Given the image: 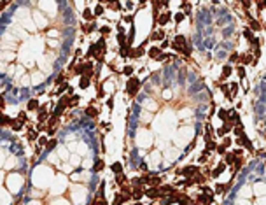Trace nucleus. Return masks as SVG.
I'll return each mask as SVG.
<instances>
[{"label": "nucleus", "mask_w": 266, "mask_h": 205, "mask_svg": "<svg viewBox=\"0 0 266 205\" xmlns=\"http://www.w3.org/2000/svg\"><path fill=\"white\" fill-rule=\"evenodd\" d=\"M46 147H47L49 151H51V149H54V147H56V139H51V140H47V145H46Z\"/></svg>", "instance_id": "50"}, {"label": "nucleus", "mask_w": 266, "mask_h": 205, "mask_svg": "<svg viewBox=\"0 0 266 205\" xmlns=\"http://www.w3.org/2000/svg\"><path fill=\"white\" fill-rule=\"evenodd\" d=\"M109 7L117 11V9H121V4H117V2H114V4H112V2H110V4H109Z\"/></svg>", "instance_id": "53"}, {"label": "nucleus", "mask_w": 266, "mask_h": 205, "mask_svg": "<svg viewBox=\"0 0 266 205\" xmlns=\"http://www.w3.org/2000/svg\"><path fill=\"white\" fill-rule=\"evenodd\" d=\"M205 161H207V156H203V154H201V156H200V163H205Z\"/></svg>", "instance_id": "62"}, {"label": "nucleus", "mask_w": 266, "mask_h": 205, "mask_svg": "<svg viewBox=\"0 0 266 205\" xmlns=\"http://www.w3.org/2000/svg\"><path fill=\"white\" fill-rule=\"evenodd\" d=\"M7 124H11V118L5 116V114H2L0 116V126H7Z\"/></svg>", "instance_id": "35"}, {"label": "nucleus", "mask_w": 266, "mask_h": 205, "mask_svg": "<svg viewBox=\"0 0 266 205\" xmlns=\"http://www.w3.org/2000/svg\"><path fill=\"white\" fill-rule=\"evenodd\" d=\"M247 28L252 32V33H254V32H261L263 30V23L257 21L256 18H249V26H247Z\"/></svg>", "instance_id": "6"}, {"label": "nucleus", "mask_w": 266, "mask_h": 205, "mask_svg": "<svg viewBox=\"0 0 266 205\" xmlns=\"http://www.w3.org/2000/svg\"><path fill=\"white\" fill-rule=\"evenodd\" d=\"M242 165H243V158L240 156V158H236V160H235V163L231 165V167H235V170H240V168H242Z\"/></svg>", "instance_id": "36"}, {"label": "nucleus", "mask_w": 266, "mask_h": 205, "mask_svg": "<svg viewBox=\"0 0 266 205\" xmlns=\"http://www.w3.org/2000/svg\"><path fill=\"white\" fill-rule=\"evenodd\" d=\"M133 70H135V67H133V65H126V67H123V75L131 77V75H133Z\"/></svg>", "instance_id": "29"}, {"label": "nucleus", "mask_w": 266, "mask_h": 205, "mask_svg": "<svg viewBox=\"0 0 266 205\" xmlns=\"http://www.w3.org/2000/svg\"><path fill=\"white\" fill-rule=\"evenodd\" d=\"M165 60H168V62H170V56H168V53H161V54L156 58V62H165Z\"/></svg>", "instance_id": "42"}, {"label": "nucleus", "mask_w": 266, "mask_h": 205, "mask_svg": "<svg viewBox=\"0 0 266 205\" xmlns=\"http://www.w3.org/2000/svg\"><path fill=\"white\" fill-rule=\"evenodd\" d=\"M117 42H119V47L124 46V44H126V35H124V33H119V35H117Z\"/></svg>", "instance_id": "44"}, {"label": "nucleus", "mask_w": 266, "mask_h": 205, "mask_svg": "<svg viewBox=\"0 0 266 205\" xmlns=\"http://www.w3.org/2000/svg\"><path fill=\"white\" fill-rule=\"evenodd\" d=\"M51 105H46L44 109H39V114H37V119H39V123H44L47 118H49V112L46 111V109H49Z\"/></svg>", "instance_id": "10"}, {"label": "nucleus", "mask_w": 266, "mask_h": 205, "mask_svg": "<svg viewBox=\"0 0 266 205\" xmlns=\"http://www.w3.org/2000/svg\"><path fill=\"white\" fill-rule=\"evenodd\" d=\"M250 5H252L250 2H242V7H243L245 11H249V7H250Z\"/></svg>", "instance_id": "56"}, {"label": "nucleus", "mask_w": 266, "mask_h": 205, "mask_svg": "<svg viewBox=\"0 0 266 205\" xmlns=\"http://www.w3.org/2000/svg\"><path fill=\"white\" fill-rule=\"evenodd\" d=\"M238 58H240V54H238L236 51L229 54V62H231V63H238Z\"/></svg>", "instance_id": "43"}, {"label": "nucleus", "mask_w": 266, "mask_h": 205, "mask_svg": "<svg viewBox=\"0 0 266 205\" xmlns=\"http://www.w3.org/2000/svg\"><path fill=\"white\" fill-rule=\"evenodd\" d=\"M5 5H7V2H0V11L4 9V7H5Z\"/></svg>", "instance_id": "63"}, {"label": "nucleus", "mask_w": 266, "mask_h": 205, "mask_svg": "<svg viewBox=\"0 0 266 205\" xmlns=\"http://www.w3.org/2000/svg\"><path fill=\"white\" fill-rule=\"evenodd\" d=\"M238 63L243 67V65H247V63H252V65H256V60L252 58V53H243V54H240V58H238ZM236 63V65H238Z\"/></svg>", "instance_id": "4"}, {"label": "nucleus", "mask_w": 266, "mask_h": 205, "mask_svg": "<svg viewBox=\"0 0 266 205\" xmlns=\"http://www.w3.org/2000/svg\"><path fill=\"white\" fill-rule=\"evenodd\" d=\"M172 20V14L170 12H159V16H158V20L156 23L159 25V26H165V25H168V21Z\"/></svg>", "instance_id": "7"}, {"label": "nucleus", "mask_w": 266, "mask_h": 205, "mask_svg": "<svg viewBox=\"0 0 266 205\" xmlns=\"http://www.w3.org/2000/svg\"><path fill=\"white\" fill-rule=\"evenodd\" d=\"M81 30L84 33H91L95 30V23H88V25H81Z\"/></svg>", "instance_id": "28"}, {"label": "nucleus", "mask_w": 266, "mask_h": 205, "mask_svg": "<svg viewBox=\"0 0 266 205\" xmlns=\"http://www.w3.org/2000/svg\"><path fill=\"white\" fill-rule=\"evenodd\" d=\"M147 184H151V188H159L161 186V177H158V175H151V179H149V182Z\"/></svg>", "instance_id": "20"}, {"label": "nucleus", "mask_w": 266, "mask_h": 205, "mask_svg": "<svg viewBox=\"0 0 266 205\" xmlns=\"http://www.w3.org/2000/svg\"><path fill=\"white\" fill-rule=\"evenodd\" d=\"M142 196H145V189H144L142 186H133L131 188V200L138 202Z\"/></svg>", "instance_id": "5"}, {"label": "nucleus", "mask_w": 266, "mask_h": 205, "mask_svg": "<svg viewBox=\"0 0 266 205\" xmlns=\"http://www.w3.org/2000/svg\"><path fill=\"white\" fill-rule=\"evenodd\" d=\"M140 86H142V82H140V79L138 77H135V75H131L128 81H126V86H124V90H126V93L130 95V96H135L137 93H138V90H140Z\"/></svg>", "instance_id": "1"}, {"label": "nucleus", "mask_w": 266, "mask_h": 205, "mask_svg": "<svg viewBox=\"0 0 266 205\" xmlns=\"http://www.w3.org/2000/svg\"><path fill=\"white\" fill-rule=\"evenodd\" d=\"M231 74H233V67H231V65H224V67H222V72H221V81L228 79Z\"/></svg>", "instance_id": "13"}, {"label": "nucleus", "mask_w": 266, "mask_h": 205, "mask_svg": "<svg viewBox=\"0 0 266 205\" xmlns=\"http://www.w3.org/2000/svg\"><path fill=\"white\" fill-rule=\"evenodd\" d=\"M147 41H165V32L163 30H158V32H153L151 37Z\"/></svg>", "instance_id": "15"}, {"label": "nucleus", "mask_w": 266, "mask_h": 205, "mask_svg": "<svg viewBox=\"0 0 266 205\" xmlns=\"http://www.w3.org/2000/svg\"><path fill=\"white\" fill-rule=\"evenodd\" d=\"M84 114H86L88 118H98L100 111H98L95 105H89V107H86V109H84Z\"/></svg>", "instance_id": "11"}, {"label": "nucleus", "mask_w": 266, "mask_h": 205, "mask_svg": "<svg viewBox=\"0 0 266 205\" xmlns=\"http://www.w3.org/2000/svg\"><path fill=\"white\" fill-rule=\"evenodd\" d=\"M130 54H131V46H126V44H124V46L119 47V56H121V58H128Z\"/></svg>", "instance_id": "16"}, {"label": "nucleus", "mask_w": 266, "mask_h": 205, "mask_svg": "<svg viewBox=\"0 0 266 205\" xmlns=\"http://www.w3.org/2000/svg\"><path fill=\"white\" fill-rule=\"evenodd\" d=\"M159 54H161V51H159V47H158V46H153V47L147 51V56H149L151 60H156Z\"/></svg>", "instance_id": "17"}, {"label": "nucleus", "mask_w": 266, "mask_h": 205, "mask_svg": "<svg viewBox=\"0 0 266 205\" xmlns=\"http://www.w3.org/2000/svg\"><path fill=\"white\" fill-rule=\"evenodd\" d=\"M124 21H128V23H131V21H133V16H124Z\"/></svg>", "instance_id": "61"}, {"label": "nucleus", "mask_w": 266, "mask_h": 205, "mask_svg": "<svg viewBox=\"0 0 266 205\" xmlns=\"http://www.w3.org/2000/svg\"><path fill=\"white\" fill-rule=\"evenodd\" d=\"M26 109H28V111H39V100H37V98H32V100H28V103H26Z\"/></svg>", "instance_id": "22"}, {"label": "nucleus", "mask_w": 266, "mask_h": 205, "mask_svg": "<svg viewBox=\"0 0 266 205\" xmlns=\"http://www.w3.org/2000/svg\"><path fill=\"white\" fill-rule=\"evenodd\" d=\"M144 54H145V49H144L142 46H138V47H131V54H130V58L138 60V58H142Z\"/></svg>", "instance_id": "9"}, {"label": "nucleus", "mask_w": 266, "mask_h": 205, "mask_svg": "<svg viewBox=\"0 0 266 205\" xmlns=\"http://www.w3.org/2000/svg\"><path fill=\"white\" fill-rule=\"evenodd\" d=\"M168 46H170V41H168V39H165V41L161 42V46H158V47H159V51L163 53L165 49H166V47H168Z\"/></svg>", "instance_id": "47"}, {"label": "nucleus", "mask_w": 266, "mask_h": 205, "mask_svg": "<svg viewBox=\"0 0 266 205\" xmlns=\"http://www.w3.org/2000/svg\"><path fill=\"white\" fill-rule=\"evenodd\" d=\"M236 74H238V77L242 79V81H245V67H242V65H236Z\"/></svg>", "instance_id": "25"}, {"label": "nucleus", "mask_w": 266, "mask_h": 205, "mask_svg": "<svg viewBox=\"0 0 266 205\" xmlns=\"http://www.w3.org/2000/svg\"><path fill=\"white\" fill-rule=\"evenodd\" d=\"M96 93H98V98H103V84L102 82H96Z\"/></svg>", "instance_id": "40"}, {"label": "nucleus", "mask_w": 266, "mask_h": 205, "mask_svg": "<svg viewBox=\"0 0 266 205\" xmlns=\"http://www.w3.org/2000/svg\"><path fill=\"white\" fill-rule=\"evenodd\" d=\"M215 151H217V154H221V156H224L226 154V149L221 145V144H217V147H215Z\"/></svg>", "instance_id": "52"}, {"label": "nucleus", "mask_w": 266, "mask_h": 205, "mask_svg": "<svg viewBox=\"0 0 266 205\" xmlns=\"http://www.w3.org/2000/svg\"><path fill=\"white\" fill-rule=\"evenodd\" d=\"M243 147H245L247 151H250V153H254V144L250 142V140H247V142L243 144Z\"/></svg>", "instance_id": "48"}, {"label": "nucleus", "mask_w": 266, "mask_h": 205, "mask_svg": "<svg viewBox=\"0 0 266 205\" xmlns=\"http://www.w3.org/2000/svg\"><path fill=\"white\" fill-rule=\"evenodd\" d=\"M184 18H186V16H184V12H177V14H175V23L179 25L180 21L184 20Z\"/></svg>", "instance_id": "51"}, {"label": "nucleus", "mask_w": 266, "mask_h": 205, "mask_svg": "<svg viewBox=\"0 0 266 205\" xmlns=\"http://www.w3.org/2000/svg\"><path fill=\"white\" fill-rule=\"evenodd\" d=\"M100 32H102L103 35H107V33L110 32V28H109V26H102V28H100Z\"/></svg>", "instance_id": "55"}, {"label": "nucleus", "mask_w": 266, "mask_h": 205, "mask_svg": "<svg viewBox=\"0 0 266 205\" xmlns=\"http://www.w3.org/2000/svg\"><path fill=\"white\" fill-rule=\"evenodd\" d=\"M110 168H112V172H114L116 175H117V174H123V163H119V161H116V163H114Z\"/></svg>", "instance_id": "24"}, {"label": "nucleus", "mask_w": 266, "mask_h": 205, "mask_svg": "<svg viewBox=\"0 0 266 205\" xmlns=\"http://www.w3.org/2000/svg\"><path fill=\"white\" fill-rule=\"evenodd\" d=\"M84 72H86V63H77V65H75V69L72 70V74H77V75H84Z\"/></svg>", "instance_id": "21"}, {"label": "nucleus", "mask_w": 266, "mask_h": 205, "mask_svg": "<svg viewBox=\"0 0 266 205\" xmlns=\"http://www.w3.org/2000/svg\"><path fill=\"white\" fill-rule=\"evenodd\" d=\"M102 14H103V7H102V5H96L95 11H93V16H95V18H98V16H102Z\"/></svg>", "instance_id": "39"}, {"label": "nucleus", "mask_w": 266, "mask_h": 205, "mask_svg": "<svg viewBox=\"0 0 266 205\" xmlns=\"http://www.w3.org/2000/svg\"><path fill=\"white\" fill-rule=\"evenodd\" d=\"M117 32H119V33H124V26H123V23H117Z\"/></svg>", "instance_id": "57"}, {"label": "nucleus", "mask_w": 266, "mask_h": 205, "mask_svg": "<svg viewBox=\"0 0 266 205\" xmlns=\"http://www.w3.org/2000/svg\"><path fill=\"white\" fill-rule=\"evenodd\" d=\"M26 139H28V140H35V139H39V135H37V132H35V130H28Z\"/></svg>", "instance_id": "38"}, {"label": "nucleus", "mask_w": 266, "mask_h": 205, "mask_svg": "<svg viewBox=\"0 0 266 205\" xmlns=\"http://www.w3.org/2000/svg\"><path fill=\"white\" fill-rule=\"evenodd\" d=\"M103 168H105L103 160H96V163H95V167H93V170H95V172H102Z\"/></svg>", "instance_id": "31"}, {"label": "nucleus", "mask_w": 266, "mask_h": 205, "mask_svg": "<svg viewBox=\"0 0 266 205\" xmlns=\"http://www.w3.org/2000/svg\"><path fill=\"white\" fill-rule=\"evenodd\" d=\"M224 168H226L224 163H219V165L214 168V170H210V177H219V175L224 172Z\"/></svg>", "instance_id": "14"}, {"label": "nucleus", "mask_w": 266, "mask_h": 205, "mask_svg": "<svg viewBox=\"0 0 266 205\" xmlns=\"http://www.w3.org/2000/svg\"><path fill=\"white\" fill-rule=\"evenodd\" d=\"M5 107V100H4V96H0V109H4Z\"/></svg>", "instance_id": "60"}, {"label": "nucleus", "mask_w": 266, "mask_h": 205, "mask_svg": "<svg viewBox=\"0 0 266 205\" xmlns=\"http://www.w3.org/2000/svg\"><path fill=\"white\" fill-rule=\"evenodd\" d=\"M201 191H203L205 195L214 196V189H212V188H208V186H201Z\"/></svg>", "instance_id": "45"}, {"label": "nucleus", "mask_w": 266, "mask_h": 205, "mask_svg": "<svg viewBox=\"0 0 266 205\" xmlns=\"http://www.w3.org/2000/svg\"><path fill=\"white\" fill-rule=\"evenodd\" d=\"M217 116H219V119H221V121L228 123V118H229V109H219V111H217Z\"/></svg>", "instance_id": "19"}, {"label": "nucleus", "mask_w": 266, "mask_h": 205, "mask_svg": "<svg viewBox=\"0 0 266 205\" xmlns=\"http://www.w3.org/2000/svg\"><path fill=\"white\" fill-rule=\"evenodd\" d=\"M11 128H12L14 132H20L21 128H23V124H21V123H18L16 119H11Z\"/></svg>", "instance_id": "34"}, {"label": "nucleus", "mask_w": 266, "mask_h": 205, "mask_svg": "<svg viewBox=\"0 0 266 205\" xmlns=\"http://www.w3.org/2000/svg\"><path fill=\"white\" fill-rule=\"evenodd\" d=\"M217 86L221 88V91L224 93L226 100H233V98H231V95H229V88H228V84H221V82H217Z\"/></svg>", "instance_id": "23"}, {"label": "nucleus", "mask_w": 266, "mask_h": 205, "mask_svg": "<svg viewBox=\"0 0 266 205\" xmlns=\"http://www.w3.org/2000/svg\"><path fill=\"white\" fill-rule=\"evenodd\" d=\"M82 18H84V20H88V21H93V20H95V16H93V11L84 9V12H82Z\"/></svg>", "instance_id": "32"}, {"label": "nucleus", "mask_w": 266, "mask_h": 205, "mask_svg": "<svg viewBox=\"0 0 266 205\" xmlns=\"http://www.w3.org/2000/svg\"><path fill=\"white\" fill-rule=\"evenodd\" d=\"M243 37H245V39H247L249 42H252L254 39H256V35H254L252 32L249 30V28H245V30H243Z\"/></svg>", "instance_id": "33"}, {"label": "nucleus", "mask_w": 266, "mask_h": 205, "mask_svg": "<svg viewBox=\"0 0 266 205\" xmlns=\"http://www.w3.org/2000/svg\"><path fill=\"white\" fill-rule=\"evenodd\" d=\"M231 144H233V140H231V139H229V137H224V140H222V144H221V145H222V147H224V149H228V147H229V145H231Z\"/></svg>", "instance_id": "46"}, {"label": "nucleus", "mask_w": 266, "mask_h": 205, "mask_svg": "<svg viewBox=\"0 0 266 205\" xmlns=\"http://www.w3.org/2000/svg\"><path fill=\"white\" fill-rule=\"evenodd\" d=\"M151 205H154V203H151Z\"/></svg>", "instance_id": "64"}, {"label": "nucleus", "mask_w": 266, "mask_h": 205, "mask_svg": "<svg viewBox=\"0 0 266 205\" xmlns=\"http://www.w3.org/2000/svg\"><path fill=\"white\" fill-rule=\"evenodd\" d=\"M37 142H39V147H46V145H47V137H44V135H41Z\"/></svg>", "instance_id": "41"}, {"label": "nucleus", "mask_w": 266, "mask_h": 205, "mask_svg": "<svg viewBox=\"0 0 266 205\" xmlns=\"http://www.w3.org/2000/svg\"><path fill=\"white\" fill-rule=\"evenodd\" d=\"M212 202H214V196L200 193V195H196V202L195 203H198V205H210Z\"/></svg>", "instance_id": "3"}, {"label": "nucleus", "mask_w": 266, "mask_h": 205, "mask_svg": "<svg viewBox=\"0 0 266 205\" xmlns=\"http://www.w3.org/2000/svg\"><path fill=\"white\" fill-rule=\"evenodd\" d=\"M89 86V77H86V75H81V82H79V88L81 90H86Z\"/></svg>", "instance_id": "26"}, {"label": "nucleus", "mask_w": 266, "mask_h": 205, "mask_svg": "<svg viewBox=\"0 0 266 205\" xmlns=\"http://www.w3.org/2000/svg\"><path fill=\"white\" fill-rule=\"evenodd\" d=\"M16 121H18V123H21V124H25V123H26V112H25V111H21Z\"/></svg>", "instance_id": "37"}, {"label": "nucleus", "mask_w": 266, "mask_h": 205, "mask_svg": "<svg viewBox=\"0 0 266 205\" xmlns=\"http://www.w3.org/2000/svg\"><path fill=\"white\" fill-rule=\"evenodd\" d=\"M116 182H117L119 186H124L126 182H128V179H126V175L124 174H117L116 175Z\"/></svg>", "instance_id": "27"}, {"label": "nucleus", "mask_w": 266, "mask_h": 205, "mask_svg": "<svg viewBox=\"0 0 266 205\" xmlns=\"http://www.w3.org/2000/svg\"><path fill=\"white\" fill-rule=\"evenodd\" d=\"M121 203H124V202H123V196H121V193H117V195H116V198H114V205H121Z\"/></svg>", "instance_id": "49"}, {"label": "nucleus", "mask_w": 266, "mask_h": 205, "mask_svg": "<svg viewBox=\"0 0 266 205\" xmlns=\"http://www.w3.org/2000/svg\"><path fill=\"white\" fill-rule=\"evenodd\" d=\"M231 91H229V95H231V98H235L236 96V91H238V82H231L229 86H228Z\"/></svg>", "instance_id": "30"}, {"label": "nucleus", "mask_w": 266, "mask_h": 205, "mask_svg": "<svg viewBox=\"0 0 266 205\" xmlns=\"http://www.w3.org/2000/svg\"><path fill=\"white\" fill-rule=\"evenodd\" d=\"M177 174L179 175H184L186 179H189V177H195L196 174H200V167H195V165H187L184 168H179L177 170Z\"/></svg>", "instance_id": "2"}, {"label": "nucleus", "mask_w": 266, "mask_h": 205, "mask_svg": "<svg viewBox=\"0 0 266 205\" xmlns=\"http://www.w3.org/2000/svg\"><path fill=\"white\" fill-rule=\"evenodd\" d=\"M65 90H68V84H67V82H63L62 86H60V90H58V95H60V93H63Z\"/></svg>", "instance_id": "54"}, {"label": "nucleus", "mask_w": 266, "mask_h": 205, "mask_svg": "<svg viewBox=\"0 0 266 205\" xmlns=\"http://www.w3.org/2000/svg\"><path fill=\"white\" fill-rule=\"evenodd\" d=\"M107 107H110V109L114 107V100H112V98H109V100H107Z\"/></svg>", "instance_id": "59"}, {"label": "nucleus", "mask_w": 266, "mask_h": 205, "mask_svg": "<svg viewBox=\"0 0 266 205\" xmlns=\"http://www.w3.org/2000/svg\"><path fill=\"white\" fill-rule=\"evenodd\" d=\"M235 160H236V156H235V153H233V151H231V153H228V151H226L224 161H222V163H224L226 167H231V165L235 163Z\"/></svg>", "instance_id": "12"}, {"label": "nucleus", "mask_w": 266, "mask_h": 205, "mask_svg": "<svg viewBox=\"0 0 266 205\" xmlns=\"http://www.w3.org/2000/svg\"><path fill=\"white\" fill-rule=\"evenodd\" d=\"M145 196L147 198H151V200H159L161 198V195H159V189L158 188H149V189H145Z\"/></svg>", "instance_id": "8"}, {"label": "nucleus", "mask_w": 266, "mask_h": 205, "mask_svg": "<svg viewBox=\"0 0 266 205\" xmlns=\"http://www.w3.org/2000/svg\"><path fill=\"white\" fill-rule=\"evenodd\" d=\"M256 5H257V9H259V11H263V9H264V5H266V4H264V2H257Z\"/></svg>", "instance_id": "58"}, {"label": "nucleus", "mask_w": 266, "mask_h": 205, "mask_svg": "<svg viewBox=\"0 0 266 205\" xmlns=\"http://www.w3.org/2000/svg\"><path fill=\"white\" fill-rule=\"evenodd\" d=\"M177 203H179V205H193L195 202H193V200H191L187 195H182V193H180L179 200H177Z\"/></svg>", "instance_id": "18"}]
</instances>
